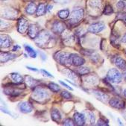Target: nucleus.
Masks as SVG:
<instances>
[{"label":"nucleus","instance_id":"obj_1","mask_svg":"<svg viewBox=\"0 0 126 126\" xmlns=\"http://www.w3.org/2000/svg\"><path fill=\"white\" fill-rule=\"evenodd\" d=\"M52 40H53V38H52L51 34L43 30V31H41L40 32H39L37 36L34 38V42L38 46L44 48L51 43L52 41Z\"/></svg>","mask_w":126,"mask_h":126},{"label":"nucleus","instance_id":"obj_2","mask_svg":"<svg viewBox=\"0 0 126 126\" xmlns=\"http://www.w3.org/2000/svg\"><path fill=\"white\" fill-rule=\"evenodd\" d=\"M32 96L34 100L40 102H43V101L48 98L49 93L46 89L40 87H35V89L34 90Z\"/></svg>","mask_w":126,"mask_h":126},{"label":"nucleus","instance_id":"obj_3","mask_svg":"<svg viewBox=\"0 0 126 126\" xmlns=\"http://www.w3.org/2000/svg\"><path fill=\"white\" fill-rule=\"evenodd\" d=\"M55 59L61 65L64 66H70L72 64L71 62V54L59 51L55 54Z\"/></svg>","mask_w":126,"mask_h":126},{"label":"nucleus","instance_id":"obj_4","mask_svg":"<svg viewBox=\"0 0 126 126\" xmlns=\"http://www.w3.org/2000/svg\"><path fill=\"white\" fill-rule=\"evenodd\" d=\"M107 79L110 83L119 84L122 81V75L117 69H110L107 74Z\"/></svg>","mask_w":126,"mask_h":126},{"label":"nucleus","instance_id":"obj_5","mask_svg":"<svg viewBox=\"0 0 126 126\" xmlns=\"http://www.w3.org/2000/svg\"><path fill=\"white\" fill-rule=\"evenodd\" d=\"M84 16V10L81 8L74 10L69 16V22L72 25L79 23Z\"/></svg>","mask_w":126,"mask_h":126},{"label":"nucleus","instance_id":"obj_6","mask_svg":"<svg viewBox=\"0 0 126 126\" xmlns=\"http://www.w3.org/2000/svg\"><path fill=\"white\" fill-rule=\"evenodd\" d=\"M105 29V25L103 22H96L94 23L88 28V32L91 34H98L103 31Z\"/></svg>","mask_w":126,"mask_h":126},{"label":"nucleus","instance_id":"obj_7","mask_svg":"<svg viewBox=\"0 0 126 126\" xmlns=\"http://www.w3.org/2000/svg\"><path fill=\"white\" fill-rule=\"evenodd\" d=\"M109 104L111 107L116 109H123L125 106L124 101L118 98H112L111 99H110Z\"/></svg>","mask_w":126,"mask_h":126},{"label":"nucleus","instance_id":"obj_8","mask_svg":"<svg viewBox=\"0 0 126 126\" xmlns=\"http://www.w3.org/2000/svg\"><path fill=\"white\" fill-rule=\"evenodd\" d=\"M29 22L24 18H20L18 21V32L20 34H25L29 29Z\"/></svg>","mask_w":126,"mask_h":126},{"label":"nucleus","instance_id":"obj_9","mask_svg":"<svg viewBox=\"0 0 126 126\" xmlns=\"http://www.w3.org/2000/svg\"><path fill=\"white\" fill-rule=\"evenodd\" d=\"M71 62L75 66H80L85 63V60L78 54H71Z\"/></svg>","mask_w":126,"mask_h":126},{"label":"nucleus","instance_id":"obj_10","mask_svg":"<svg viewBox=\"0 0 126 126\" xmlns=\"http://www.w3.org/2000/svg\"><path fill=\"white\" fill-rule=\"evenodd\" d=\"M65 30V25L60 22L55 21L52 25V32L55 34H62Z\"/></svg>","mask_w":126,"mask_h":126},{"label":"nucleus","instance_id":"obj_11","mask_svg":"<svg viewBox=\"0 0 126 126\" xmlns=\"http://www.w3.org/2000/svg\"><path fill=\"white\" fill-rule=\"evenodd\" d=\"M73 119L75 124L77 125H84L85 124V116L83 113H75L73 115Z\"/></svg>","mask_w":126,"mask_h":126},{"label":"nucleus","instance_id":"obj_12","mask_svg":"<svg viewBox=\"0 0 126 126\" xmlns=\"http://www.w3.org/2000/svg\"><path fill=\"white\" fill-rule=\"evenodd\" d=\"M19 109L22 113H31L33 110L32 106L27 102H20L19 105Z\"/></svg>","mask_w":126,"mask_h":126},{"label":"nucleus","instance_id":"obj_13","mask_svg":"<svg viewBox=\"0 0 126 126\" xmlns=\"http://www.w3.org/2000/svg\"><path fill=\"white\" fill-rule=\"evenodd\" d=\"M27 32H28L29 36L31 38H32V39H34V38L37 36V34H39V32H39V28H38V26H37V25H35V24H32V25H30Z\"/></svg>","mask_w":126,"mask_h":126},{"label":"nucleus","instance_id":"obj_14","mask_svg":"<svg viewBox=\"0 0 126 126\" xmlns=\"http://www.w3.org/2000/svg\"><path fill=\"white\" fill-rule=\"evenodd\" d=\"M12 40L11 38L8 35L2 34L1 35V48H7L11 46Z\"/></svg>","mask_w":126,"mask_h":126},{"label":"nucleus","instance_id":"obj_15","mask_svg":"<svg viewBox=\"0 0 126 126\" xmlns=\"http://www.w3.org/2000/svg\"><path fill=\"white\" fill-rule=\"evenodd\" d=\"M93 93L95 95V96L97 98V99H98L99 101H101V102H102L104 103H106L108 101L109 97L105 93H102V92L98 91V90H93Z\"/></svg>","mask_w":126,"mask_h":126},{"label":"nucleus","instance_id":"obj_16","mask_svg":"<svg viewBox=\"0 0 126 126\" xmlns=\"http://www.w3.org/2000/svg\"><path fill=\"white\" fill-rule=\"evenodd\" d=\"M62 72L67 76L69 79L71 80H73V81H78L79 79V77H78V75L75 74V72H74L73 71L69 69H65L62 71Z\"/></svg>","mask_w":126,"mask_h":126},{"label":"nucleus","instance_id":"obj_17","mask_svg":"<svg viewBox=\"0 0 126 126\" xmlns=\"http://www.w3.org/2000/svg\"><path fill=\"white\" fill-rule=\"evenodd\" d=\"M16 58V55L10 52H1V62L5 63Z\"/></svg>","mask_w":126,"mask_h":126},{"label":"nucleus","instance_id":"obj_18","mask_svg":"<svg viewBox=\"0 0 126 126\" xmlns=\"http://www.w3.org/2000/svg\"><path fill=\"white\" fill-rule=\"evenodd\" d=\"M113 62H114V64H115V65L117 66V68H119V69H125V67H126V62H125V61L123 58H122L121 57H116L115 59H114V61H113Z\"/></svg>","mask_w":126,"mask_h":126},{"label":"nucleus","instance_id":"obj_19","mask_svg":"<svg viewBox=\"0 0 126 126\" xmlns=\"http://www.w3.org/2000/svg\"><path fill=\"white\" fill-rule=\"evenodd\" d=\"M84 82L90 84V85H95L98 82V78L95 75H87V76L84 79Z\"/></svg>","mask_w":126,"mask_h":126},{"label":"nucleus","instance_id":"obj_20","mask_svg":"<svg viewBox=\"0 0 126 126\" xmlns=\"http://www.w3.org/2000/svg\"><path fill=\"white\" fill-rule=\"evenodd\" d=\"M11 79L17 84H20L22 83L23 81V78L22 75H20L19 73H16V72H13L11 74Z\"/></svg>","mask_w":126,"mask_h":126},{"label":"nucleus","instance_id":"obj_21","mask_svg":"<svg viewBox=\"0 0 126 126\" xmlns=\"http://www.w3.org/2000/svg\"><path fill=\"white\" fill-rule=\"evenodd\" d=\"M51 117H52V119L55 122H59L61 119V115L60 112L58 111V110H57V109H54L52 111Z\"/></svg>","mask_w":126,"mask_h":126},{"label":"nucleus","instance_id":"obj_22","mask_svg":"<svg viewBox=\"0 0 126 126\" xmlns=\"http://www.w3.org/2000/svg\"><path fill=\"white\" fill-rule=\"evenodd\" d=\"M25 79H25V81H26V84L29 87H35L38 84L37 80L33 79L31 76H26V78H25Z\"/></svg>","mask_w":126,"mask_h":126},{"label":"nucleus","instance_id":"obj_23","mask_svg":"<svg viewBox=\"0 0 126 126\" xmlns=\"http://www.w3.org/2000/svg\"><path fill=\"white\" fill-rule=\"evenodd\" d=\"M36 11H37V7L34 3H29L26 8V12L29 15L34 14Z\"/></svg>","mask_w":126,"mask_h":126},{"label":"nucleus","instance_id":"obj_24","mask_svg":"<svg viewBox=\"0 0 126 126\" xmlns=\"http://www.w3.org/2000/svg\"><path fill=\"white\" fill-rule=\"evenodd\" d=\"M46 12V5L43 3H40L38 7L37 8V11L36 14L37 16H43L45 14V13Z\"/></svg>","mask_w":126,"mask_h":126},{"label":"nucleus","instance_id":"obj_25","mask_svg":"<svg viewBox=\"0 0 126 126\" xmlns=\"http://www.w3.org/2000/svg\"><path fill=\"white\" fill-rule=\"evenodd\" d=\"M16 14H17V12L16 11H14L13 9H9L5 12L3 16L8 19H14L16 16Z\"/></svg>","mask_w":126,"mask_h":126},{"label":"nucleus","instance_id":"obj_26","mask_svg":"<svg viewBox=\"0 0 126 126\" xmlns=\"http://www.w3.org/2000/svg\"><path fill=\"white\" fill-rule=\"evenodd\" d=\"M89 5L93 8H102V1L101 0H90Z\"/></svg>","mask_w":126,"mask_h":126},{"label":"nucleus","instance_id":"obj_27","mask_svg":"<svg viewBox=\"0 0 126 126\" xmlns=\"http://www.w3.org/2000/svg\"><path fill=\"white\" fill-rule=\"evenodd\" d=\"M25 48H26V52L28 53V55L31 57V58H35L36 57H37V53H36V52L34 51V50L31 47V46H25Z\"/></svg>","mask_w":126,"mask_h":126},{"label":"nucleus","instance_id":"obj_28","mask_svg":"<svg viewBox=\"0 0 126 126\" xmlns=\"http://www.w3.org/2000/svg\"><path fill=\"white\" fill-rule=\"evenodd\" d=\"M58 16H59L61 19H66L68 18L69 16V11L67 10V9H66V10H61V11H58Z\"/></svg>","mask_w":126,"mask_h":126},{"label":"nucleus","instance_id":"obj_29","mask_svg":"<svg viewBox=\"0 0 126 126\" xmlns=\"http://www.w3.org/2000/svg\"><path fill=\"white\" fill-rule=\"evenodd\" d=\"M78 72L80 74V75H87L88 74L90 70L88 67H86V66H80L79 68H78Z\"/></svg>","mask_w":126,"mask_h":126},{"label":"nucleus","instance_id":"obj_30","mask_svg":"<svg viewBox=\"0 0 126 126\" xmlns=\"http://www.w3.org/2000/svg\"><path fill=\"white\" fill-rule=\"evenodd\" d=\"M48 88H49L50 90H52V92H54V93H57V92L60 91V90H61L60 87H59L58 84H55V83H52V82L49 83L48 85Z\"/></svg>","mask_w":126,"mask_h":126},{"label":"nucleus","instance_id":"obj_31","mask_svg":"<svg viewBox=\"0 0 126 126\" xmlns=\"http://www.w3.org/2000/svg\"><path fill=\"white\" fill-rule=\"evenodd\" d=\"M63 38L64 39V41H65L66 43H70L72 41H73V39H74L73 36H72L71 34H69V33H67L66 34H64V37L63 36Z\"/></svg>","mask_w":126,"mask_h":126},{"label":"nucleus","instance_id":"obj_32","mask_svg":"<svg viewBox=\"0 0 126 126\" xmlns=\"http://www.w3.org/2000/svg\"><path fill=\"white\" fill-rule=\"evenodd\" d=\"M113 12V8H112V6L110 5H107L105 8V10H104V14L105 15H109V14H111Z\"/></svg>","mask_w":126,"mask_h":126},{"label":"nucleus","instance_id":"obj_33","mask_svg":"<svg viewBox=\"0 0 126 126\" xmlns=\"http://www.w3.org/2000/svg\"><path fill=\"white\" fill-rule=\"evenodd\" d=\"M61 96H62L63 98H65V99H71V98H72V95H71L69 92H67V91H66V90L62 91V93H61Z\"/></svg>","mask_w":126,"mask_h":126},{"label":"nucleus","instance_id":"obj_34","mask_svg":"<svg viewBox=\"0 0 126 126\" xmlns=\"http://www.w3.org/2000/svg\"><path fill=\"white\" fill-rule=\"evenodd\" d=\"M88 119H89V122L91 125H93L95 120V114L93 113L90 112L88 113Z\"/></svg>","mask_w":126,"mask_h":126},{"label":"nucleus","instance_id":"obj_35","mask_svg":"<svg viewBox=\"0 0 126 126\" xmlns=\"http://www.w3.org/2000/svg\"><path fill=\"white\" fill-rule=\"evenodd\" d=\"M63 124L64 125H75V122H73L71 119H66L63 122Z\"/></svg>","mask_w":126,"mask_h":126},{"label":"nucleus","instance_id":"obj_36","mask_svg":"<svg viewBox=\"0 0 126 126\" xmlns=\"http://www.w3.org/2000/svg\"><path fill=\"white\" fill-rule=\"evenodd\" d=\"M40 72H41V73L44 75V76H46V77H48V78H53V75H51L49 72H48L46 70H45V69H40Z\"/></svg>","mask_w":126,"mask_h":126},{"label":"nucleus","instance_id":"obj_37","mask_svg":"<svg viewBox=\"0 0 126 126\" xmlns=\"http://www.w3.org/2000/svg\"><path fill=\"white\" fill-rule=\"evenodd\" d=\"M125 7V3L124 1H122H122H119L116 5V8H118L119 9H122Z\"/></svg>","mask_w":126,"mask_h":126},{"label":"nucleus","instance_id":"obj_38","mask_svg":"<svg viewBox=\"0 0 126 126\" xmlns=\"http://www.w3.org/2000/svg\"><path fill=\"white\" fill-rule=\"evenodd\" d=\"M97 125H103V126H105V125L108 126V124L107 122H105V121L104 119H98Z\"/></svg>","mask_w":126,"mask_h":126},{"label":"nucleus","instance_id":"obj_39","mask_svg":"<svg viewBox=\"0 0 126 126\" xmlns=\"http://www.w3.org/2000/svg\"><path fill=\"white\" fill-rule=\"evenodd\" d=\"M59 82H60V83H61V84L63 86H64L65 87H66L67 89H69V90H72V88L71 87H69V85H67L66 84H65V83H64V82H63L62 81H59Z\"/></svg>","mask_w":126,"mask_h":126},{"label":"nucleus","instance_id":"obj_40","mask_svg":"<svg viewBox=\"0 0 126 126\" xmlns=\"http://www.w3.org/2000/svg\"><path fill=\"white\" fill-rule=\"evenodd\" d=\"M27 69H30V70H32V71H34V72H37V69H35V68H32V67H29V66H27Z\"/></svg>","mask_w":126,"mask_h":126},{"label":"nucleus","instance_id":"obj_41","mask_svg":"<svg viewBox=\"0 0 126 126\" xmlns=\"http://www.w3.org/2000/svg\"><path fill=\"white\" fill-rule=\"evenodd\" d=\"M52 8H53V6H52V5H48V8H47L48 11H52Z\"/></svg>","mask_w":126,"mask_h":126},{"label":"nucleus","instance_id":"obj_42","mask_svg":"<svg viewBox=\"0 0 126 126\" xmlns=\"http://www.w3.org/2000/svg\"><path fill=\"white\" fill-rule=\"evenodd\" d=\"M20 48V47H19V46H14V48H13V51H15V49L16 50L17 48Z\"/></svg>","mask_w":126,"mask_h":126},{"label":"nucleus","instance_id":"obj_43","mask_svg":"<svg viewBox=\"0 0 126 126\" xmlns=\"http://www.w3.org/2000/svg\"><path fill=\"white\" fill-rule=\"evenodd\" d=\"M123 77L125 78V79L126 80V70H125L124 73H123Z\"/></svg>","mask_w":126,"mask_h":126},{"label":"nucleus","instance_id":"obj_44","mask_svg":"<svg viewBox=\"0 0 126 126\" xmlns=\"http://www.w3.org/2000/svg\"><path fill=\"white\" fill-rule=\"evenodd\" d=\"M123 93H124L125 96L126 97V89H125V90H124V91H123Z\"/></svg>","mask_w":126,"mask_h":126},{"label":"nucleus","instance_id":"obj_45","mask_svg":"<svg viewBox=\"0 0 126 126\" xmlns=\"http://www.w3.org/2000/svg\"><path fill=\"white\" fill-rule=\"evenodd\" d=\"M124 117H125V119H126V112L124 113Z\"/></svg>","mask_w":126,"mask_h":126},{"label":"nucleus","instance_id":"obj_46","mask_svg":"<svg viewBox=\"0 0 126 126\" xmlns=\"http://www.w3.org/2000/svg\"><path fill=\"white\" fill-rule=\"evenodd\" d=\"M125 23H126V17H125Z\"/></svg>","mask_w":126,"mask_h":126},{"label":"nucleus","instance_id":"obj_47","mask_svg":"<svg viewBox=\"0 0 126 126\" xmlns=\"http://www.w3.org/2000/svg\"><path fill=\"white\" fill-rule=\"evenodd\" d=\"M125 9H126V5H125Z\"/></svg>","mask_w":126,"mask_h":126}]
</instances>
